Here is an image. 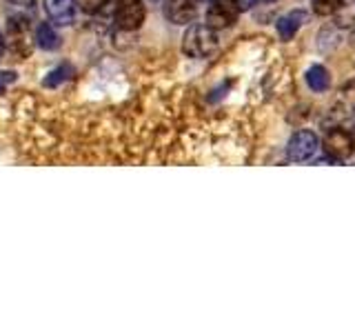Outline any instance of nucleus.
Returning <instances> with one entry per match:
<instances>
[{
	"label": "nucleus",
	"mask_w": 355,
	"mask_h": 333,
	"mask_svg": "<svg viewBox=\"0 0 355 333\" xmlns=\"http://www.w3.org/2000/svg\"><path fill=\"white\" fill-rule=\"evenodd\" d=\"M220 47V36H218V29L209 27L207 22L205 25H191L184 31V38H182V51L189 56V58H196V60H202L214 56Z\"/></svg>",
	"instance_id": "f257e3e1"
},
{
	"label": "nucleus",
	"mask_w": 355,
	"mask_h": 333,
	"mask_svg": "<svg viewBox=\"0 0 355 333\" xmlns=\"http://www.w3.org/2000/svg\"><path fill=\"white\" fill-rule=\"evenodd\" d=\"M322 147V140L315 131L311 129H300L295 131L286 142V160L288 162H306L313 160L315 153Z\"/></svg>",
	"instance_id": "f03ea898"
},
{
	"label": "nucleus",
	"mask_w": 355,
	"mask_h": 333,
	"mask_svg": "<svg viewBox=\"0 0 355 333\" xmlns=\"http://www.w3.org/2000/svg\"><path fill=\"white\" fill-rule=\"evenodd\" d=\"M322 147H324V153L329 155V158H333L336 162L349 160L355 153V133L347 127L336 125L324 133Z\"/></svg>",
	"instance_id": "7ed1b4c3"
},
{
	"label": "nucleus",
	"mask_w": 355,
	"mask_h": 333,
	"mask_svg": "<svg viewBox=\"0 0 355 333\" xmlns=\"http://www.w3.org/2000/svg\"><path fill=\"white\" fill-rule=\"evenodd\" d=\"M240 14H242V0H211L205 22L209 27L220 31L236 25Z\"/></svg>",
	"instance_id": "20e7f679"
},
{
	"label": "nucleus",
	"mask_w": 355,
	"mask_h": 333,
	"mask_svg": "<svg viewBox=\"0 0 355 333\" xmlns=\"http://www.w3.org/2000/svg\"><path fill=\"white\" fill-rule=\"evenodd\" d=\"M38 0H5V16L11 31H25L36 16Z\"/></svg>",
	"instance_id": "39448f33"
},
{
	"label": "nucleus",
	"mask_w": 355,
	"mask_h": 333,
	"mask_svg": "<svg viewBox=\"0 0 355 333\" xmlns=\"http://www.w3.org/2000/svg\"><path fill=\"white\" fill-rule=\"evenodd\" d=\"M116 22L120 29L136 31L144 22L147 9H144V0H118L116 3Z\"/></svg>",
	"instance_id": "423d86ee"
},
{
	"label": "nucleus",
	"mask_w": 355,
	"mask_h": 333,
	"mask_svg": "<svg viewBox=\"0 0 355 333\" xmlns=\"http://www.w3.org/2000/svg\"><path fill=\"white\" fill-rule=\"evenodd\" d=\"M200 11V0H164V18L173 25H189Z\"/></svg>",
	"instance_id": "0eeeda50"
},
{
	"label": "nucleus",
	"mask_w": 355,
	"mask_h": 333,
	"mask_svg": "<svg viewBox=\"0 0 355 333\" xmlns=\"http://www.w3.org/2000/svg\"><path fill=\"white\" fill-rule=\"evenodd\" d=\"M309 20V14L304 9H293V11H288V14H284L282 18H277L275 22V31H277V38L288 42L291 40L295 33L300 31V27L304 25V22Z\"/></svg>",
	"instance_id": "6e6552de"
},
{
	"label": "nucleus",
	"mask_w": 355,
	"mask_h": 333,
	"mask_svg": "<svg viewBox=\"0 0 355 333\" xmlns=\"http://www.w3.org/2000/svg\"><path fill=\"white\" fill-rule=\"evenodd\" d=\"M44 11L53 25H69L76 16V0H44Z\"/></svg>",
	"instance_id": "1a4fd4ad"
},
{
	"label": "nucleus",
	"mask_w": 355,
	"mask_h": 333,
	"mask_svg": "<svg viewBox=\"0 0 355 333\" xmlns=\"http://www.w3.org/2000/svg\"><path fill=\"white\" fill-rule=\"evenodd\" d=\"M306 85L311 92H315V94H324L329 92V87H331V76L327 71V67H322V65H313V67H309V71H306Z\"/></svg>",
	"instance_id": "9d476101"
},
{
	"label": "nucleus",
	"mask_w": 355,
	"mask_h": 333,
	"mask_svg": "<svg viewBox=\"0 0 355 333\" xmlns=\"http://www.w3.org/2000/svg\"><path fill=\"white\" fill-rule=\"evenodd\" d=\"M36 40H38V47L47 49V51L55 49L60 44L58 36H55V31L51 27V22H40L38 29H36Z\"/></svg>",
	"instance_id": "9b49d317"
},
{
	"label": "nucleus",
	"mask_w": 355,
	"mask_h": 333,
	"mask_svg": "<svg viewBox=\"0 0 355 333\" xmlns=\"http://www.w3.org/2000/svg\"><path fill=\"white\" fill-rule=\"evenodd\" d=\"M311 5H313V11L318 16H333L340 11L344 0H311Z\"/></svg>",
	"instance_id": "f8f14e48"
},
{
	"label": "nucleus",
	"mask_w": 355,
	"mask_h": 333,
	"mask_svg": "<svg viewBox=\"0 0 355 333\" xmlns=\"http://www.w3.org/2000/svg\"><path fill=\"white\" fill-rule=\"evenodd\" d=\"M73 74V67L71 65H60L58 69H53L51 74H49V78L44 80V85L47 87H55V85H60L62 80H67Z\"/></svg>",
	"instance_id": "ddd939ff"
},
{
	"label": "nucleus",
	"mask_w": 355,
	"mask_h": 333,
	"mask_svg": "<svg viewBox=\"0 0 355 333\" xmlns=\"http://www.w3.org/2000/svg\"><path fill=\"white\" fill-rule=\"evenodd\" d=\"M107 3L109 0H78V5H80L87 14H96V11H100Z\"/></svg>",
	"instance_id": "4468645a"
},
{
	"label": "nucleus",
	"mask_w": 355,
	"mask_h": 333,
	"mask_svg": "<svg viewBox=\"0 0 355 333\" xmlns=\"http://www.w3.org/2000/svg\"><path fill=\"white\" fill-rule=\"evenodd\" d=\"M16 80V74L14 71H0V94L5 92V87L11 85Z\"/></svg>",
	"instance_id": "2eb2a0df"
},
{
	"label": "nucleus",
	"mask_w": 355,
	"mask_h": 333,
	"mask_svg": "<svg viewBox=\"0 0 355 333\" xmlns=\"http://www.w3.org/2000/svg\"><path fill=\"white\" fill-rule=\"evenodd\" d=\"M5 51V38H3V33H0V56H3Z\"/></svg>",
	"instance_id": "dca6fc26"
},
{
	"label": "nucleus",
	"mask_w": 355,
	"mask_h": 333,
	"mask_svg": "<svg viewBox=\"0 0 355 333\" xmlns=\"http://www.w3.org/2000/svg\"><path fill=\"white\" fill-rule=\"evenodd\" d=\"M351 118H353V125H355V105L351 107Z\"/></svg>",
	"instance_id": "f3484780"
},
{
	"label": "nucleus",
	"mask_w": 355,
	"mask_h": 333,
	"mask_svg": "<svg viewBox=\"0 0 355 333\" xmlns=\"http://www.w3.org/2000/svg\"><path fill=\"white\" fill-rule=\"evenodd\" d=\"M200 3H211V0H200Z\"/></svg>",
	"instance_id": "a211bd4d"
},
{
	"label": "nucleus",
	"mask_w": 355,
	"mask_h": 333,
	"mask_svg": "<svg viewBox=\"0 0 355 333\" xmlns=\"http://www.w3.org/2000/svg\"><path fill=\"white\" fill-rule=\"evenodd\" d=\"M269 3H273V0H269Z\"/></svg>",
	"instance_id": "6ab92c4d"
}]
</instances>
